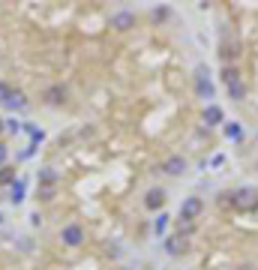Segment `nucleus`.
<instances>
[{"instance_id": "nucleus-4", "label": "nucleus", "mask_w": 258, "mask_h": 270, "mask_svg": "<svg viewBox=\"0 0 258 270\" xmlns=\"http://www.w3.org/2000/svg\"><path fill=\"white\" fill-rule=\"evenodd\" d=\"M195 87H198L201 99H213V84H210V78H207V72H204V69L195 72Z\"/></svg>"}, {"instance_id": "nucleus-1", "label": "nucleus", "mask_w": 258, "mask_h": 270, "mask_svg": "<svg viewBox=\"0 0 258 270\" xmlns=\"http://www.w3.org/2000/svg\"><path fill=\"white\" fill-rule=\"evenodd\" d=\"M222 81H225L231 99H243L246 96V84L240 81V72L237 69H225V72H222Z\"/></svg>"}, {"instance_id": "nucleus-8", "label": "nucleus", "mask_w": 258, "mask_h": 270, "mask_svg": "<svg viewBox=\"0 0 258 270\" xmlns=\"http://www.w3.org/2000/svg\"><path fill=\"white\" fill-rule=\"evenodd\" d=\"M162 204H165V192H162V189H150V192L144 195V207H147V210H159Z\"/></svg>"}, {"instance_id": "nucleus-21", "label": "nucleus", "mask_w": 258, "mask_h": 270, "mask_svg": "<svg viewBox=\"0 0 258 270\" xmlns=\"http://www.w3.org/2000/svg\"><path fill=\"white\" fill-rule=\"evenodd\" d=\"M6 93H9V87H6V84H0V102L6 99Z\"/></svg>"}, {"instance_id": "nucleus-12", "label": "nucleus", "mask_w": 258, "mask_h": 270, "mask_svg": "<svg viewBox=\"0 0 258 270\" xmlns=\"http://www.w3.org/2000/svg\"><path fill=\"white\" fill-rule=\"evenodd\" d=\"M183 249H186V243H180V237H168L165 240V252H168V255H180Z\"/></svg>"}, {"instance_id": "nucleus-5", "label": "nucleus", "mask_w": 258, "mask_h": 270, "mask_svg": "<svg viewBox=\"0 0 258 270\" xmlns=\"http://www.w3.org/2000/svg\"><path fill=\"white\" fill-rule=\"evenodd\" d=\"M231 204H234V207H240V210L252 207V204H255V189H240V192H234Z\"/></svg>"}, {"instance_id": "nucleus-14", "label": "nucleus", "mask_w": 258, "mask_h": 270, "mask_svg": "<svg viewBox=\"0 0 258 270\" xmlns=\"http://www.w3.org/2000/svg\"><path fill=\"white\" fill-rule=\"evenodd\" d=\"M12 183H15V171L3 165L0 168V186H12Z\"/></svg>"}, {"instance_id": "nucleus-19", "label": "nucleus", "mask_w": 258, "mask_h": 270, "mask_svg": "<svg viewBox=\"0 0 258 270\" xmlns=\"http://www.w3.org/2000/svg\"><path fill=\"white\" fill-rule=\"evenodd\" d=\"M6 159H9V147H6V144H0V168L6 165Z\"/></svg>"}, {"instance_id": "nucleus-13", "label": "nucleus", "mask_w": 258, "mask_h": 270, "mask_svg": "<svg viewBox=\"0 0 258 270\" xmlns=\"http://www.w3.org/2000/svg\"><path fill=\"white\" fill-rule=\"evenodd\" d=\"M9 198H12L15 204H18V201H24V180H15V183L9 186Z\"/></svg>"}, {"instance_id": "nucleus-2", "label": "nucleus", "mask_w": 258, "mask_h": 270, "mask_svg": "<svg viewBox=\"0 0 258 270\" xmlns=\"http://www.w3.org/2000/svg\"><path fill=\"white\" fill-rule=\"evenodd\" d=\"M60 240H63L66 246H81V243H84V228L75 225V222L63 225V228H60Z\"/></svg>"}, {"instance_id": "nucleus-20", "label": "nucleus", "mask_w": 258, "mask_h": 270, "mask_svg": "<svg viewBox=\"0 0 258 270\" xmlns=\"http://www.w3.org/2000/svg\"><path fill=\"white\" fill-rule=\"evenodd\" d=\"M183 231H186V234H192V222H183V219H180V234H183Z\"/></svg>"}, {"instance_id": "nucleus-11", "label": "nucleus", "mask_w": 258, "mask_h": 270, "mask_svg": "<svg viewBox=\"0 0 258 270\" xmlns=\"http://www.w3.org/2000/svg\"><path fill=\"white\" fill-rule=\"evenodd\" d=\"M66 99V90L60 87V84H54V87H48L45 90V102H51V105H60Z\"/></svg>"}, {"instance_id": "nucleus-17", "label": "nucleus", "mask_w": 258, "mask_h": 270, "mask_svg": "<svg viewBox=\"0 0 258 270\" xmlns=\"http://www.w3.org/2000/svg\"><path fill=\"white\" fill-rule=\"evenodd\" d=\"M54 198V186H39V201H51Z\"/></svg>"}, {"instance_id": "nucleus-23", "label": "nucleus", "mask_w": 258, "mask_h": 270, "mask_svg": "<svg viewBox=\"0 0 258 270\" xmlns=\"http://www.w3.org/2000/svg\"><path fill=\"white\" fill-rule=\"evenodd\" d=\"M0 219H3V216H0Z\"/></svg>"}, {"instance_id": "nucleus-18", "label": "nucleus", "mask_w": 258, "mask_h": 270, "mask_svg": "<svg viewBox=\"0 0 258 270\" xmlns=\"http://www.w3.org/2000/svg\"><path fill=\"white\" fill-rule=\"evenodd\" d=\"M165 225H168V216H165V213H159V219L153 222V228H156V234H162V231H165Z\"/></svg>"}, {"instance_id": "nucleus-9", "label": "nucleus", "mask_w": 258, "mask_h": 270, "mask_svg": "<svg viewBox=\"0 0 258 270\" xmlns=\"http://www.w3.org/2000/svg\"><path fill=\"white\" fill-rule=\"evenodd\" d=\"M132 24H135V15L132 12H117L111 18V27H117V30H129Z\"/></svg>"}, {"instance_id": "nucleus-3", "label": "nucleus", "mask_w": 258, "mask_h": 270, "mask_svg": "<svg viewBox=\"0 0 258 270\" xmlns=\"http://www.w3.org/2000/svg\"><path fill=\"white\" fill-rule=\"evenodd\" d=\"M201 210H204L201 198H186V201L180 204V219H183V222H192V219H198Z\"/></svg>"}, {"instance_id": "nucleus-10", "label": "nucleus", "mask_w": 258, "mask_h": 270, "mask_svg": "<svg viewBox=\"0 0 258 270\" xmlns=\"http://www.w3.org/2000/svg\"><path fill=\"white\" fill-rule=\"evenodd\" d=\"M222 117H225V114H222L219 105H207V111H204V123H207V126H219Z\"/></svg>"}, {"instance_id": "nucleus-22", "label": "nucleus", "mask_w": 258, "mask_h": 270, "mask_svg": "<svg viewBox=\"0 0 258 270\" xmlns=\"http://www.w3.org/2000/svg\"><path fill=\"white\" fill-rule=\"evenodd\" d=\"M3 129H6V126H3V120H0V132H3Z\"/></svg>"}, {"instance_id": "nucleus-7", "label": "nucleus", "mask_w": 258, "mask_h": 270, "mask_svg": "<svg viewBox=\"0 0 258 270\" xmlns=\"http://www.w3.org/2000/svg\"><path fill=\"white\" fill-rule=\"evenodd\" d=\"M3 105H6V108H18V111H21V108H27V96L21 93V90H12V87H9Z\"/></svg>"}, {"instance_id": "nucleus-16", "label": "nucleus", "mask_w": 258, "mask_h": 270, "mask_svg": "<svg viewBox=\"0 0 258 270\" xmlns=\"http://www.w3.org/2000/svg\"><path fill=\"white\" fill-rule=\"evenodd\" d=\"M54 180H57V174L51 171V168H45V171H42V186H54Z\"/></svg>"}, {"instance_id": "nucleus-15", "label": "nucleus", "mask_w": 258, "mask_h": 270, "mask_svg": "<svg viewBox=\"0 0 258 270\" xmlns=\"http://www.w3.org/2000/svg\"><path fill=\"white\" fill-rule=\"evenodd\" d=\"M225 135H228L231 141H240V138H243V129H240L237 123H228V126H225Z\"/></svg>"}, {"instance_id": "nucleus-6", "label": "nucleus", "mask_w": 258, "mask_h": 270, "mask_svg": "<svg viewBox=\"0 0 258 270\" xmlns=\"http://www.w3.org/2000/svg\"><path fill=\"white\" fill-rule=\"evenodd\" d=\"M162 171H165V174H171V177L183 174V171H186V159H183V156H168V159H165V165H162Z\"/></svg>"}]
</instances>
